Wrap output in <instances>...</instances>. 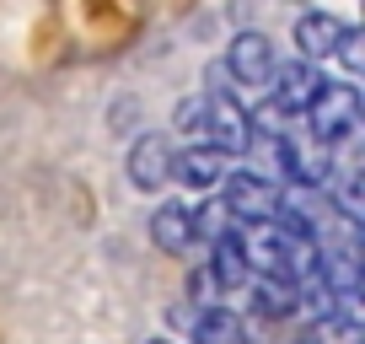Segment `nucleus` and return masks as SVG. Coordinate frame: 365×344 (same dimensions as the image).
<instances>
[{
  "label": "nucleus",
  "instance_id": "nucleus-5",
  "mask_svg": "<svg viewBox=\"0 0 365 344\" xmlns=\"http://www.w3.org/2000/svg\"><path fill=\"white\" fill-rule=\"evenodd\" d=\"M150 242L156 248H167V253H194V210L188 205H178V199H167V205H156L150 210Z\"/></svg>",
  "mask_w": 365,
  "mask_h": 344
},
{
  "label": "nucleus",
  "instance_id": "nucleus-11",
  "mask_svg": "<svg viewBox=\"0 0 365 344\" xmlns=\"http://www.w3.org/2000/svg\"><path fill=\"white\" fill-rule=\"evenodd\" d=\"M150 344H172V339H150Z\"/></svg>",
  "mask_w": 365,
  "mask_h": 344
},
{
  "label": "nucleus",
  "instance_id": "nucleus-6",
  "mask_svg": "<svg viewBox=\"0 0 365 344\" xmlns=\"http://www.w3.org/2000/svg\"><path fill=\"white\" fill-rule=\"evenodd\" d=\"M172 178V146L161 135H140L129 146V183L135 188H161Z\"/></svg>",
  "mask_w": 365,
  "mask_h": 344
},
{
  "label": "nucleus",
  "instance_id": "nucleus-9",
  "mask_svg": "<svg viewBox=\"0 0 365 344\" xmlns=\"http://www.w3.org/2000/svg\"><path fill=\"white\" fill-rule=\"evenodd\" d=\"M247 290H252V312H258V318H269V323L301 312V285H290V280L258 275V280H247Z\"/></svg>",
  "mask_w": 365,
  "mask_h": 344
},
{
  "label": "nucleus",
  "instance_id": "nucleus-10",
  "mask_svg": "<svg viewBox=\"0 0 365 344\" xmlns=\"http://www.w3.org/2000/svg\"><path fill=\"white\" fill-rule=\"evenodd\" d=\"M194 344H247V323L231 307H205L194 312Z\"/></svg>",
  "mask_w": 365,
  "mask_h": 344
},
{
  "label": "nucleus",
  "instance_id": "nucleus-2",
  "mask_svg": "<svg viewBox=\"0 0 365 344\" xmlns=\"http://www.w3.org/2000/svg\"><path fill=\"white\" fill-rule=\"evenodd\" d=\"M220 205H226V216H237V226H269L274 210L285 205V194H279V183H269L247 167V172H231Z\"/></svg>",
  "mask_w": 365,
  "mask_h": 344
},
{
  "label": "nucleus",
  "instance_id": "nucleus-1",
  "mask_svg": "<svg viewBox=\"0 0 365 344\" xmlns=\"http://www.w3.org/2000/svg\"><path fill=\"white\" fill-rule=\"evenodd\" d=\"M307 118H312V140L322 151L349 140L360 129V92H354L349 81H317V92L307 103Z\"/></svg>",
  "mask_w": 365,
  "mask_h": 344
},
{
  "label": "nucleus",
  "instance_id": "nucleus-4",
  "mask_svg": "<svg viewBox=\"0 0 365 344\" xmlns=\"http://www.w3.org/2000/svg\"><path fill=\"white\" fill-rule=\"evenodd\" d=\"M210 280H215L220 290H247L252 264H247V248H242V226L220 231V237L210 242Z\"/></svg>",
  "mask_w": 365,
  "mask_h": 344
},
{
  "label": "nucleus",
  "instance_id": "nucleus-8",
  "mask_svg": "<svg viewBox=\"0 0 365 344\" xmlns=\"http://www.w3.org/2000/svg\"><path fill=\"white\" fill-rule=\"evenodd\" d=\"M220 167H226V156L210 151V146H194V151H182V156H172V178L182 188H194V194H210L220 183Z\"/></svg>",
  "mask_w": 365,
  "mask_h": 344
},
{
  "label": "nucleus",
  "instance_id": "nucleus-7",
  "mask_svg": "<svg viewBox=\"0 0 365 344\" xmlns=\"http://www.w3.org/2000/svg\"><path fill=\"white\" fill-rule=\"evenodd\" d=\"M344 38H349V22H339V16H328V11H307L296 22V44H301L307 59H333L344 49Z\"/></svg>",
  "mask_w": 365,
  "mask_h": 344
},
{
  "label": "nucleus",
  "instance_id": "nucleus-3",
  "mask_svg": "<svg viewBox=\"0 0 365 344\" xmlns=\"http://www.w3.org/2000/svg\"><path fill=\"white\" fill-rule=\"evenodd\" d=\"M220 65H226L231 81H242V86H269V76H274L279 59H274V44L263 33H237Z\"/></svg>",
  "mask_w": 365,
  "mask_h": 344
}]
</instances>
